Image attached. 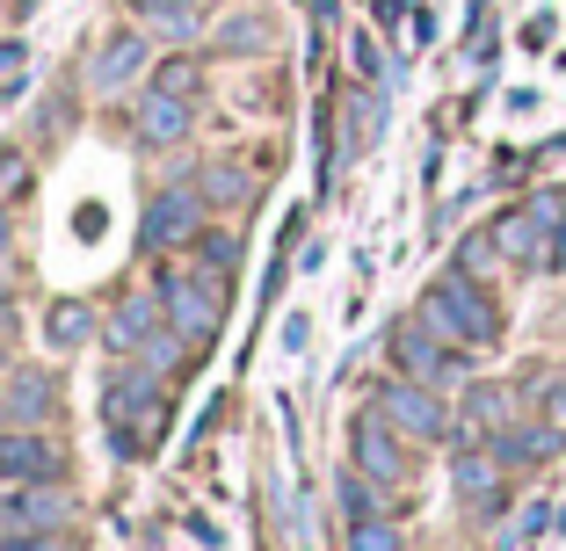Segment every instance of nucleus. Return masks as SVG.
I'll list each match as a JSON object with an SVG mask.
<instances>
[{"mask_svg": "<svg viewBox=\"0 0 566 551\" xmlns=\"http://www.w3.org/2000/svg\"><path fill=\"white\" fill-rule=\"evenodd\" d=\"M421 319H429L443 341H494L501 319H494V298H486L480 284H472L465 268H450V276H436L429 298H421Z\"/></svg>", "mask_w": 566, "mask_h": 551, "instance_id": "nucleus-1", "label": "nucleus"}, {"mask_svg": "<svg viewBox=\"0 0 566 551\" xmlns=\"http://www.w3.org/2000/svg\"><path fill=\"white\" fill-rule=\"evenodd\" d=\"M378 414L392 421L400 435H421V443H436V435H450V421H443V406H436V392L429 384H385L378 392Z\"/></svg>", "mask_w": 566, "mask_h": 551, "instance_id": "nucleus-2", "label": "nucleus"}, {"mask_svg": "<svg viewBox=\"0 0 566 551\" xmlns=\"http://www.w3.org/2000/svg\"><path fill=\"white\" fill-rule=\"evenodd\" d=\"M59 471H66L59 443H44V435H0V479L36 486V479H59Z\"/></svg>", "mask_w": 566, "mask_h": 551, "instance_id": "nucleus-3", "label": "nucleus"}, {"mask_svg": "<svg viewBox=\"0 0 566 551\" xmlns=\"http://www.w3.org/2000/svg\"><path fill=\"white\" fill-rule=\"evenodd\" d=\"M167 319H175L189 341H203L218 327V284H203V276H167Z\"/></svg>", "mask_w": 566, "mask_h": 551, "instance_id": "nucleus-4", "label": "nucleus"}, {"mask_svg": "<svg viewBox=\"0 0 566 551\" xmlns=\"http://www.w3.org/2000/svg\"><path fill=\"white\" fill-rule=\"evenodd\" d=\"M392 356H400V370H415L421 384L429 378H450V356H443V335H436L429 319H400V327H392Z\"/></svg>", "mask_w": 566, "mask_h": 551, "instance_id": "nucleus-5", "label": "nucleus"}, {"mask_svg": "<svg viewBox=\"0 0 566 551\" xmlns=\"http://www.w3.org/2000/svg\"><path fill=\"white\" fill-rule=\"evenodd\" d=\"M349 451H356V471H370L378 486H392L407 471V457H400V443H392V428H385V414H364V421H356Z\"/></svg>", "mask_w": 566, "mask_h": 551, "instance_id": "nucleus-6", "label": "nucleus"}, {"mask_svg": "<svg viewBox=\"0 0 566 551\" xmlns=\"http://www.w3.org/2000/svg\"><path fill=\"white\" fill-rule=\"evenodd\" d=\"M189 233H197V197H189V189H167L146 211V247H175V240H189Z\"/></svg>", "mask_w": 566, "mask_h": 551, "instance_id": "nucleus-7", "label": "nucleus"}, {"mask_svg": "<svg viewBox=\"0 0 566 551\" xmlns=\"http://www.w3.org/2000/svg\"><path fill=\"white\" fill-rule=\"evenodd\" d=\"M545 225H552V218L531 203V211H516V218H501V225H494V247L509 254V262H545V254H537V247H552Z\"/></svg>", "mask_w": 566, "mask_h": 551, "instance_id": "nucleus-8", "label": "nucleus"}, {"mask_svg": "<svg viewBox=\"0 0 566 551\" xmlns=\"http://www.w3.org/2000/svg\"><path fill=\"white\" fill-rule=\"evenodd\" d=\"M8 516L30 522V530H59V522H73V501H66L51 479H36L30 494H15V501H8Z\"/></svg>", "mask_w": 566, "mask_h": 551, "instance_id": "nucleus-9", "label": "nucleus"}, {"mask_svg": "<svg viewBox=\"0 0 566 551\" xmlns=\"http://www.w3.org/2000/svg\"><path fill=\"white\" fill-rule=\"evenodd\" d=\"M138 131H146L153 146H175V138L189 131V109H182V95H167V87H153V95L138 102Z\"/></svg>", "mask_w": 566, "mask_h": 551, "instance_id": "nucleus-10", "label": "nucleus"}, {"mask_svg": "<svg viewBox=\"0 0 566 551\" xmlns=\"http://www.w3.org/2000/svg\"><path fill=\"white\" fill-rule=\"evenodd\" d=\"M132 73H146V36H109V44H102V59H95V87H124L132 81Z\"/></svg>", "mask_w": 566, "mask_h": 551, "instance_id": "nucleus-11", "label": "nucleus"}, {"mask_svg": "<svg viewBox=\"0 0 566 551\" xmlns=\"http://www.w3.org/2000/svg\"><path fill=\"white\" fill-rule=\"evenodd\" d=\"M552 451H559V428H501V443H494L501 465H545Z\"/></svg>", "mask_w": 566, "mask_h": 551, "instance_id": "nucleus-12", "label": "nucleus"}, {"mask_svg": "<svg viewBox=\"0 0 566 551\" xmlns=\"http://www.w3.org/2000/svg\"><path fill=\"white\" fill-rule=\"evenodd\" d=\"M501 421H509V392H501V384H480V392L465 400V428H458V435L480 443V435H494Z\"/></svg>", "mask_w": 566, "mask_h": 551, "instance_id": "nucleus-13", "label": "nucleus"}, {"mask_svg": "<svg viewBox=\"0 0 566 551\" xmlns=\"http://www.w3.org/2000/svg\"><path fill=\"white\" fill-rule=\"evenodd\" d=\"M44 406H51V378H44V370L8 378V414H15V421H44Z\"/></svg>", "mask_w": 566, "mask_h": 551, "instance_id": "nucleus-14", "label": "nucleus"}, {"mask_svg": "<svg viewBox=\"0 0 566 551\" xmlns=\"http://www.w3.org/2000/svg\"><path fill=\"white\" fill-rule=\"evenodd\" d=\"M501 457H458V494H465L472 508H494V479H501Z\"/></svg>", "mask_w": 566, "mask_h": 551, "instance_id": "nucleus-15", "label": "nucleus"}, {"mask_svg": "<svg viewBox=\"0 0 566 551\" xmlns=\"http://www.w3.org/2000/svg\"><path fill=\"white\" fill-rule=\"evenodd\" d=\"M109 335H117L124 349H132V341H146V335H153V305H146V298H132L117 319H109Z\"/></svg>", "mask_w": 566, "mask_h": 551, "instance_id": "nucleus-16", "label": "nucleus"}, {"mask_svg": "<svg viewBox=\"0 0 566 551\" xmlns=\"http://www.w3.org/2000/svg\"><path fill=\"white\" fill-rule=\"evenodd\" d=\"M138 8H146V15L160 22V30H175V36L189 30V15H197V0H138Z\"/></svg>", "mask_w": 566, "mask_h": 551, "instance_id": "nucleus-17", "label": "nucleus"}, {"mask_svg": "<svg viewBox=\"0 0 566 551\" xmlns=\"http://www.w3.org/2000/svg\"><path fill=\"white\" fill-rule=\"evenodd\" d=\"M51 341L66 349V341H87V305H59L51 312Z\"/></svg>", "mask_w": 566, "mask_h": 551, "instance_id": "nucleus-18", "label": "nucleus"}, {"mask_svg": "<svg viewBox=\"0 0 566 551\" xmlns=\"http://www.w3.org/2000/svg\"><path fill=\"white\" fill-rule=\"evenodd\" d=\"M356 551H392L400 537H392V522H378V516H356V537H349Z\"/></svg>", "mask_w": 566, "mask_h": 551, "instance_id": "nucleus-19", "label": "nucleus"}, {"mask_svg": "<svg viewBox=\"0 0 566 551\" xmlns=\"http://www.w3.org/2000/svg\"><path fill=\"white\" fill-rule=\"evenodd\" d=\"M203 189H211L218 203H240V197H248V182H240L233 168H211V174H203Z\"/></svg>", "mask_w": 566, "mask_h": 551, "instance_id": "nucleus-20", "label": "nucleus"}, {"mask_svg": "<svg viewBox=\"0 0 566 551\" xmlns=\"http://www.w3.org/2000/svg\"><path fill=\"white\" fill-rule=\"evenodd\" d=\"M30 182V168H22L15 152H0V203H15V189Z\"/></svg>", "mask_w": 566, "mask_h": 551, "instance_id": "nucleus-21", "label": "nucleus"}, {"mask_svg": "<svg viewBox=\"0 0 566 551\" xmlns=\"http://www.w3.org/2000/svg\"><path fill=\"white\" fill-rule=\"evenodd\" d=\"M0 298H15V240H8V218H0Z\"/></svg>", "mask_w": 566, "mask_h": 551, "instance_id": "nucleus-22", "label": "nucleus"}, {"mask_svg": "<svg viewBox=\"0 0 566 551\" xmlns=\"http://www.w3.org/2000/svg\"><path fill=\"white\" fill-rule=\"evenodd\" d=\"M233 240H203V268H211V276H226V268H233Z\"/></svg>", "mask_w": 566, "mask_h": 551, "instance_id": "nucleus-23", "label": "nucleus"}, {"mask_svg": "<svg viewBox=\"0 0 566 551\" xmlns=\"http://www.w3.org/2000/svg\"><path fill=\"white\" fill-rule=\"evenodd\" d=\"M486 262H494V233H486V240H465V262H458V268H465V276H480Z\"/></svg>", "mask_w": 566, "mask_h": 551, "instance_id": "nucleus-24", "label": "nucleus"}, {"mask_svg": "<svg viewBox=\"0 0 566 551\" xmlns=\"http://www.w3.org/2000/svg\"><path fill=\"white\" fill-rule=\"evenodd\" d=\"M8 551H66V544H51V537H15Z\"/></svg>", "mask_w": 566, "mask_h": 551, "instance_id": "nucleus-25", "label": "nucleus"}, {"mask_svg": "<svg viewBox=\"0 0 566 551\" xmlns=\"http://www.w3.org/2000/svg\"><path fill=\"white\" fill-rule=\"evenodd\" d=\"M545 262H552V268H566V225H559V233H552V247H545Z\"/></svg>", "mask_w": 566, "mask_h": 551, "instance_id": "nucleus-26", "label": "nucleus"}, {"mask_svg": "<svg viewBox=\"0 0 566 551\" xmlns=\"http://www.w3.org/2000/svg\"><path fill=\"white\" fill-rule=\"evenodd\" d=\"M552 414H566V378H552Z\"/></svg>", "mask_w": 566, "mask_h": 551, "instance_id": "nucleus-27", "label": "nucleus"}, {"mask_svg": "<svg viewBox=\"0 0 566 551\" xmlns=\"http://www.w3.org/2000/svg\"><path fill=\"white\" fill-rule=\"evenodd\" d=\"M8 335H15V312H0V356H8Z\"/></svg>", "mask_w": 566, "mask_h": 551, "instance_id": "nucleus-28", "label": "nucleus"}, {"mask_svg": "<svg viewBox=\"0 0 566 551\" xmlns=\"http://www.w3.org/2000/svg\"><path fill=\"white\" fill-rule=\"evenodd\" d=\"M0 414H8V392H0Z\"/></svg>", "mask_w": 566, "mask_h": 551, "instance_id": "nucleus-29", "label": "nucleus"}]
</instances>
